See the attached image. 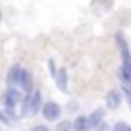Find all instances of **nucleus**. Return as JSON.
Segmentation results:
<instances>
[{"label": "nucleus", "instance_id": "obj_1", "mask_svg": "<svg viewBox=\"0 0 131 131\" xmlns=\"http://www.w3.org/2000/svg\"><path fill=\"white\" fill-rule=\"evenodd\" d=\"M116 42H118L119 48V56H122V68H119V79H122V85L131 87V50L127 46V41L122 33L116 35Z\"/></svg>", "mask_w": 131, "mask_h": 131}, {"label": "nucleus", "instance_id": "obj_2", "mask_svg": "<svg viewBox=\"0 0 131 131\" xmlns=\"http://www.w3.org/2000/svg\"><path fill=\"white\" fill-rule=\"evenodd\" d=\"M42 94L39 91H33L27 96L23 98V104H21V116L23 118H29V116H35L39 112H42Z\"/></svg>", "mask_w": 131, "mask_h": 131}, {"label": "nucleus", "instance_id": "obj_3", "mask_svg": "<svg viewBox=\"0 0 131 131\" xmlns=\"http://www.w3.org/2000/svg\"><path fill=\"white\" fill-rule=\"evenodd\" d=\"M60 114H62V108L58 102H46L42 106V116H45L46 122H56L60 118Z\"/></svg>", "mask_w": 131, "mask_h": 131}, {"label": "nucleus", "instance_id": "obj_4", "mask_svg": "<svg viewBox=\"0 0 131 131\" xmlns=\"http://www.w3.org/2000/svg\"><path fill=\"white\" fill-rule=\"evenodd\" d=\"M21 75H23V68L19 64L12 66L10 71H8V77H6L8 87H21Z\"/></svg>", "mask_w": 131, "mask_h": 131}, {"label": "nucleus", "instance_id": "obj_5", "mask_svg": "<svg viewBox=\"0 0 131 131\" xmlns=\"http://www.w3.org/2000/svg\"><path fill=\"white\" fill-rule=\"evenodd\" d=\"M119 104H122V93L119 91H110L106 94V106L108 110H118Z\"/></svg>", "mask_w": 131, "mask_h": 131}, {"label": "nucleus", "instance_id": "obj_6", "mask_svg": "<svg viewBox=\"0 0 131 131\" xmlns=\"http://www.w3.org/2000/svg\"><path fill=\"white\" fill-rule=\"evenodd\" d=\"M54 77H56V87L58 89H60L62 93H68V71H66V68H60Z\"/></svg>", "mask_w": 131, "mask_h": 131}, {"label": "nucleus", "instance_id": "obj_7", "mask_svg": "<svg viewBox=\"0 0 131 131\" xmlns=\"http://www.w3.org/2000/svg\"><path fill=\"white\" fill-rule=\"evenodd\" d=\"M73 127H75V131H91L93 129L89 116H77V119L73 122Z\"/></svg>", "mask_w": 131, "mask_h": 131}, {"label": "nucleus", "instance_id": "obj_8", "mask_svg": "<svg viewBox=\"0 0 131 131\" xmlns=\"http://www.w3.org/2000/svg\"><path fill=\"white\" fill-rule=\"evenodd\" d=\"M21 91L25 93H33V75L29 70H23V75H21Z\"/></svg>", "mask_w": 131, "mask_h": 131}, {"label": "nucleus", "instance_id": "obj_9", "mask_svg": "<svg viewBox=\"0 0 131 131\" xmlns=\"http://www.w3.org/2000/svg\"><path fill=\"white\" fill-rule=\"evenodd\" d=\"M89 119H91V125L96 127L98 123H102V122H104V110H102V108H96V110H94L93 114L89 116Z\"/></svg>", "mask_w": 131, "mask_h": 131}, {"label": "nucleus", "instance_id": "obj_10", "mask_svg": "<svg viewBox=\"0 0 131 131\" xmlns=\"http://www.w3.org/2000/svg\"><path fill=\"white\" fill-rule=\"evenodd\" d=\"M56 131H75V127H73V123H70V122H60L58 127H56Z\"/></svg>", "mask_w": 131, "mask_h": 131}, {"label": "nucleus", "instance_id": "obj_11", "mask_svg": "<svg viewBox=\"0 0 131 131\" xmlns=\"http://www.w3.org/2000/svg\"><path fill=\"white\" fill-rule=\"evenodd\" d=\"M114 131H131V125L125 123V122H118L114 125Z\"/></svg>", "mask_w": 131, "mask_h": 131}, {"label": "nucleus", "instance_id": "obj_12", "mask_svg": "<svg viewBox=\"0 0 131 131\" xmlns=\"http://www.w3.org/2000/svg\"><path fill=\"white\" fill-rule=\"evenodd\" d=\"M123 96H125L127 104L131 106V87H125V85H123Z\"/></svg>", "mask_w": 131, "mask_h": 131}, {"label": "nucleus", "instance_id": "obj_13", "mask_svg": "<svg viewBox=\"0 0 131 131\" xmlns=\"http://www.w3.org/2000/svg\"><path fill=\"white\" fill-rule=\"evenodd\" d=\"M93 131H110V127H108L106 122H102V123H98L96 127H93Z\"/></svg>", "mask_w": 131, "mask_h": 131}, {"label": "nucleus", "instance_id": "obj_14", "mask_svg": "<svg viewBox=\"0 0 131 131\" xmlns=\"http://www.w3.org/2000/svg\"><path fill=\"white\" fill-rule=\"evenodd\" d=\"M31 131H50V129H48L46 125H35V127H33Z\"/></svg>", "mask_w": 131, "mask_h": 131}]
</instances>
